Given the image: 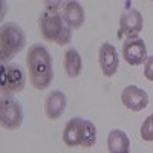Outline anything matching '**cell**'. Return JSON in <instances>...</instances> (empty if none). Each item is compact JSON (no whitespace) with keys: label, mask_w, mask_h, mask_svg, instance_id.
<instances>
[{"label":"cell","mask_w":153,"mask_h":153,"mask_svg":"<svg viewBox=\"0 0 153 153\" xmlns=\"http://www.w3.org/2000/svg\"><path fill=\"white\" fill-rule=\"evenodd\" d=\"M83 71V60L80 52L75 48H69L65 52V72L69 78H76L80 76Z\"/></svg>","instance_id":"cell-14"},{"label":"cell","mask_w":153,"mask_h":153,"mask_svg":"<svg viewBox=\"0 0 153 153\" xmlns=\"http://www.w3.org/2000/svg\"><path fill=\"white\" fill-rule=\"evenodd\" d=\"M144 28V17L135 8L126 9L120 17V37L136 38Z\"/></svg>","instance_id":"cell-7"},{"label":"cell","mask_w":153,"mask_h":153,"mask_svg":"<svg viewBox=\"0 0 153 153\" xmlns=\"http://www.w3.org/2000/svg\"><path fill=\"white\" fill-rule=\"evenodd\" d=\"M26 84V74L25 71L14 63H8L2 66L0 74V91L3 95H14L22 92Z\"/></svg>","instance_id":"cell-5"},{"label":"cell","mask_w":153,"mask_h":153,"mask_svg":"<svg viewBox=\"0 0 153 153\" xmlns=\"http://www.w3.org/2000/svg\"><path fill=\"white\" fill-rule=\"evenodd\" d=\"M63 143L68 147H92L97 143V127L92 121L74 117L71 118L63 130Z\"/></svg>","instance_id":"cell-3"},{"label":"cell","mask_w":153,"mask_h":153,"mask_svg":"<svg viewBox=\"0 0 153 153\" xmlns=\"http://www.w3.org/2000/svg\"><path fill=\"white\" fill-rule=\"evenodd\" d=\"M144 75L149 81H153V55L147 57L144 63Z\"/></svg>","instance_id":"cell-16"},{"label":"cell","mask_w":153,"mask_h":153,"mask_svg":"<svg viewBox=\"0 0 153 153\" xmlns=\"http://www.w3.org/2000/svg\"><path fill=\"white\" fill-rule=\"evenodd\" d=\"M63 19L65 22L69 25L72 29H80L84 20H86V14H84V8L80 2H75V0H71V2H63Z\"/></svg>","instance_id":"cell-12"},{"label":"cell","mask_w":153,"mask_h":153,"mask_svg":"<svg viewBox=\"0 0 153 153\" xmlns=\"http://www.w3.org/2000/svg\"><path fill=\"white\" fill-rule=\"evenodd\" d=\"M123 58L127 65L139 66L147 60V46L143 38H127L123 43Z\"/></svg>","instance_id":"cell-8"},{"label":"cell","mask_w":153,"mask_h":153,"mask_svg":"<svg viewBox=\"0 0 153 153\" xmlns=\"http://www.w3.org/2000/svg\"><path fill=\"white\" fill-rule=\"evenodd\" d=\"M0 123L6 130H16L23 123V107L14 98H3L0 103Z\"/></svg>","instance_id":"cell-6"},{"label":"cell","mask_w":153,"mask_h":153,"mask_svg":"<svg viewBox=\"0 0 153 153\" xmlns=\"http://www.w3.org/2000/svg\"><path fill=\"white\" fill-rule=\"evenodd\" d=\"M66 106H68V98L65 92L57 89V91H52L48 94L45 100V113L51 121H55L66 110Z\"/></svg>","instance_id":"cell-11"},{"label":"cell","mask_w":153,"mask_h":153,"mask_svg":"<svg viewBox=\"0 0 153 153\" xmlns=\"http://www.w3.org/2000/svg\"><path fill=\"white\" fill-rule=\"evenodd\" d=\"M100 68L104 76H113L120 68V55L118 51L112 43H103L98 51Z\"/></svg>","instance_id":"cell-10"},{"label":"cell","mask_w":153,"mask_h":153,"mask_svg":"<svg viewBox=\"0 0 153 153\" xmlns=\"http://www.w3.org/2000/svg\"><path fill=\"white\" fill-rule=\"evenodd\" d=\"M121 103L133 112H141L149 106V95L144 89L135 84L126 86L121 92Z\"/></svg>","instance_id":"cell-9"},{"label":"cell","mask_w":153,"mask_h":153,"mask_svg":"<svg viewBox=\"0 0 153 153\" xmlns=\"http://www.w3.org/2000/svg\"><path fill=\"white\" fill-rule=\"evenodd\" d=\"M61 8L63 3H48L40 14L38 26L45 40L54 42L58 46H66L72 42V28L63 19Z\"/></svg>","instance_id":"cell-1"},{"label":"cell","mask_w":153,"mask_h":153,"mask_svg":"<svg viewBox=\"0 0 153 153\" xmlns=\"http://www.w3.org/2000/svg\"><path fill=\"white\" fill-rule=\"evenodd\" d=\"M26 45V34L17 23L9 22L0 29V60L6 63L14 58Z\"/></svg>","instance_id":"cell-4"},{"label":"cell","mask_w":153,"mask_h":153,"mask_svg":"<svg viewBox=\"0 0 153 153\" xmlns=\"http://www.w3.org/2000/svg\"><path fill=\"white\" fill-rule=\"evenodd\" d=\"M141 138L144 141H153V120L150 115L144 120L141 126Z\"/></svg>","instance_id":"cell-15"},{"label":"cell","mask_w":153,"mask_h":153,"mask_svg":"<svg viewBox=\"0 0 153 153\" xmlns=\"http://www.w3.org/2000/svg\"><path fill=\"white\" fill-rule=\"evenodd\" d=\"M109 153H130V138L124 130L113 129L107 135Z\"/></svg>","instance_id":"cell-13"},{"label":"cell","mask_w":153,"mask_h":153,"mask_svg":"<svg viewBox=\"0 0 153 153\" xmlns=\"http://www.w3.org/2000/svg\"><path fill=\"white\" fill-rule=\"evenodd\" d=\"M26 66L32 86L37 91H45L54 80L52 57L43 45H32L26 54Z\"/></svg>","instance_id":"cell-2"},{"label":"cell","mask_w":153,"mask_h":153,"mask_svg":"<svg viewBox=\"0 0 153 153\" xmlns=\"http://www.w3.org/2000/svg\"><path fill=\"white\" fill-rule=\"evenodd\" d=\"M150 117H152V120H153V113H152V115H150Z\"/></svg>","instance_id":"cell-17"}]
</instances>
